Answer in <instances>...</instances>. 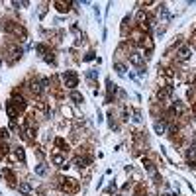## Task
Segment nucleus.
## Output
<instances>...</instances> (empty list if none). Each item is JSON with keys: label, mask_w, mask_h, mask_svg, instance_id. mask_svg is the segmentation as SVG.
<instances>
[{"label": "nucleus", "mask_w": 196, "mask_h": 196, "mask_svg": "<svg viewBox=\"0 0 196 196\" xmlns=\"http://www.w3.org/2000/svg\"><path fill=\"white\" fill-rule=\"evenodd\" d=\"M188 57H190V47H188V45H184V47H181V51H178V59L186 61Z\"/></svg>", "instance_id": "7ed1b4c3"}, {"label": "nucleus", "mask_w": 196, "mask_h": 196, "mask_svg": "<svg viewBox=\"0 0 196 196\" xmlns=\"http://www.w3.org/2000/svg\"><path fill=\"white\" fill-rule=\"evenodd\" d=\"M116 71H118L120 75H126V67H124V65H120V63H116Z\"/></svg>", "instance_id": "9d476101"}, {"label": "nucleus", "mask_w": 196, "mask_h": 196, "mask_svg": "<svg viewBox=\"0 0 196 196\" xmlns=\"http://www.w3.org/2000/svg\"><path fill=\"white\" fill-rule=\"evenodd\" d=\"M35 173H38V174H45V167L43 165H38V167H35Z\"/></svg>", "instance_id": "2eb2a0df"}, {"label": "nucleus", "mask_w": 196, "mask_h": 196, "mask_svg": "<svg viewBox=\"0 0 196 196\" xmlns=\"http://www.w3.org/2000/svg\"><path fill=\"white\" fill-rule=\"evenodd\" d=\"M155 130H157V134L161 135V134H165L167 128H165V124H159V122H157V124H155Z\"/></svg>", "instance_id": "1a4fd4ad"}, {"label": "nucleus", "mask_w": 196, "mask_h": 196, "mask_svg": "<svg viewBox=\"0 0 196 196\" xmlns=\"http://www.w3.org/2000/svg\"><path fill=\"white\" fill-rule=\"evenodd\" d=\"M130 61L134 63L135 67H143V65H145V59H143V55H141V53H131V55H130Z\"/></svg>", "instance_id": "f03ea898"}, {"label": "nucleus", "mask_w": 196, "mask_h": 196, "mask_svg": "<svg viewBox=\"0 0 196 196\" xmlns=\"http://www.w3.org/2000/svg\"><path fill=\"white\" fill-rule=\"evenodd\" d=\"M55 145H57V147H67V145H65V141H63V139H55Z\"/></svg>", "instance_id": "dca6fc26"}, {"label": "nucleus", "mask_w": 196, "mask_h": 196, "mask_svg": "<svg viewBox=\"0 0 196 196\" xmlns=\"http://www.w3.org/2000/svg\"><path fill=\"white\" fill-rule=\"evenodd\" d=\"M6 112H8V116H10V118H16V116H18V112H16V110H14V106H12V102H8L6 104Z\"/></svg>", "instance_id": "0eeeda50"}, {"label": "nucleus", "mask_w": 196, "mask_h": 196, "mask_svg": "<svg viewBox=\"0 0 196 196\" xmlns=\"http://www.w3.org/2000/svg\"><path fill=\"white\" fill-rule=\"evenodd\" d=\"M84 59H86V61H92V59H94V53H88V55L84 57Z\"/></svg>", "instance_id": "a211bd4d"}, {"label": "nucleus", "mask_w": 196, "mask_h": 196, "mask_svg": "<svg viewBox=\"0 0 196 196\" xmlns=\"http://www.w3.org/2000/svg\"><path fill=\"white\" fill-rule=\"evenodd\" d=\"M31 90H34L35 94H39V92H41V86H39L38 82H31Z\"/></svg>", "instance_id": "9b49d317"}, {"label": "nucleus", "mask_w": 196, "mask_h": 196, "mask_svg": "<svg viewBox=\"0 0 196 196\" xmlns=\"http://www.w3.org/2000/svg\"><path fill=\"white\" fill-rule=\"evenodd\" d=\"M0 65H2V61H0Z\"/></svg>", "instance_id": "6ab92c4d"}, {"label": "nucleus", "mask_w": 196, "mask_h": 196, "mask_svg": "<svg viewBox=\"0 0 196 196\" xmlns=\"http://www.w3.org/2000/svg\"><path fill=\"white\" fill-rule=\"evenodd\" d=\"M71 100H73V102H77V104H81V102H82V94L77 92V90H73V92H71Z\"/></svg>", "instance_id": "423d86ee"}, {"label": "nucleus", "mask_w": 196, "mask_h": 196, "mask_svg": "<svg viewBox=\"0 0 196 196\" xmlns=\"http://www.w3.org/2000/svg\"><path fill=\"white\" fill-rule=\"evenodd\" d=\"M12 102H14L16 106H18L20 110H24V108H26V100H24L22 96H14V100H12Z\"/></svg>", "instance_id": "39448f33"}, {"label": "nucleus", "mask_w": 196, "mask_h": 196, "mask_svg": "<svg viewBox=\"0 0 196 196\" xmlns=\"http://www.w3.org/2000/svg\"><path fill=\"white\" fill-rule=\"evenodd\" d=\"M196 155V147H190L188 149V157H194Z\"/></svg>", "instance_id": "f3484780"}, {"label": "nucleus", "mask_w": 196, "mask_h": 196, "mask_svg": "<svg viewBox=\"0 0 196 196\" xmlns=\"http://www.w3.org/2000/svg\"><path fill=\"white\" fill-rule=\"evenodd\" d=\"M63 188L69 190V192H73V190H77V184L71 182V181H67V182H63Z\"/></svg>", "instance_id": "6e6552de"}, {"label": "nucleus", "mask_w": 196, "mask_h": 196, "mask_svg": "<svg viewBox=\"0 0 196 196\" xmlns=\"http://www.w3.org/2000/svg\"><path fill=\"white\" fill-rule=\"evenodd\" d=\"M20 192L24 196H30L31 194V184L30 182H20Z\"/></svg>", "instance_id": "20e7f679"}, {"label": "nucleus", "mask_w": 196, "mask_h": 196, "mask_svg": "<svg viewBox=\"0 0 196 196\" xmlns=\"http://www.w3.org/2000/svg\"><path fill=\"white\" fill-rule=\"evenodd\" d=\"M16 157H18L20 161H24V159H26V155H24V149H16Z\"/></svg>", "instance_id": "ddd939ff"}, {"label": "nucleus", "mask_w": 196, "mask_h": 196, "mask_svg": "<svg viewBox=\"0 0 196 196\" xmlns=\"http://www.w3.org/2000/svg\"><path fill=\"white\" fill-rule=\"evenodd\" d=\"M63 81H65V86H69V88H75L77 84H78V77H77V73L67 71L65 75H63Z\"/></svg>", "instance_id": "f257e3e1"}, {"label": "nucleus", "mask_w": 196, "mask_h": 196, "mask_svg": "<svg viewBox=\"0 0 196 196\" xmlns=\"http://www.w3.org/2000/svg\"><path fill=\"white\" fill-rule=\"evenodd\" d=\"M53 161H55L57 165H61V163H63V155H59V153H55V155H53Z\"/></svg>", "instance_id": "f8f14e48"}, {"label": "nucleus", "mask_w": 196, "mask_h": 196, "mask_svg": "<svg viewBox=\"0 0 196 196\" xmlns=\"http://www.w3.org/2000/svg\"><path fill=\"white\" fill-rule=\"evenodd\" d=\"M55 6L59 8L61 12H67V10H69V6H65V4H61V2H55Z\"/></svg>", "instance_id": "4468645a"}]
</instances>
